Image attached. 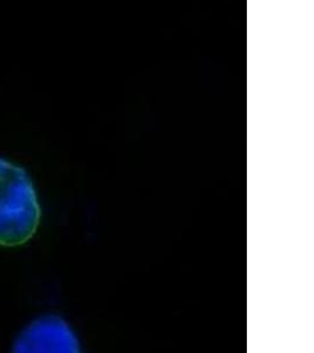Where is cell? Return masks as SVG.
Segmentation results:
<instances>
[{
	"mask_svg": "<svg viewBox=\"0 0 314 353\" xmlns=\"http://www.w3.org/2000/svg\"><path fill=\"white\" fill-rule=\"evenodd\" d=\"M11 353H83L71 326L61 317L45 316L18 336Z\"/></svg>",
	"mask_w": 314,
	"mask_h": 353,
	"instance_id": "7a4b0ae2",
	"label": "cell"
},
{
	"mask_svg": "<svg viewBox=\"0 0 314 353\" xmlns=\"http://www.w3.org/2000/svg\"><path fill=\"white\" fill-rule=\"evenodd\" d=\"M39 221L41 206L28 173L0 159V245L24 244L34 236Z\"/></svg>",
	"mask_w": 314,
	"mask_h": 353,
	"instance_id": "6da1fadb",
	"label": "cell"
}]
</instances>
